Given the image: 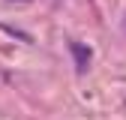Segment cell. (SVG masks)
Here are the masks:
<instances>
[{"instance_id": "6da1fadb", "label": "cell", "mask_w": 126, "mask_h": 120, "mask_svg": "<svg viewBox=\"0 0 126 120\" xmlns=\"http://www.w3.org/2000/svg\"><path fill=\"white\" fill-rule=\"evenodd\" d=\"M69 51H72V57H75V69H78V72H87V69H90V48L81 45V42H72Z\"/></svg>"}, {"instance_id": "7a4b0ae2", "label": "cell", "mask_w": 126, "mask_h": 120, "mask_svg": "<svg viewBox=\"0 0 126 120\" xmlns=\"http://www.w3.org/2000/svg\"><path fill=\"white\" fill-rule=\"evenodd\" d=\"M9 3H30V0H9Z\"/></svg>"}]
</instances>
